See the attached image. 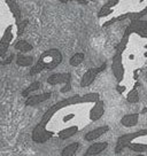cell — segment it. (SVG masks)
Segmentation results:
<instances>
[{
    "label": "cell",
    "instance_id": "obj_1",
    "mask_svg": "<svg viewBox=\"0 0 147 156\" xmlns=\"http://www.w3.org/2000/svg\"><path fill=\"white\" fill-rule=\"evenodd\" d=\"M100 100L99 93L75 94L54 103L45 112L40 122L32 131V140L36 144H45L53 136L67 140L97 122L93 106Z\"/></svg>",
    "mask_w": 147,
    "mask_h": 156
},
{
    "label": "cell",
    "instance_id": "obj_2",
    "mask_svg": "<svg viewBox=\"0 0 147 156\" xmlns=\"http://www.w3.org/2000/svg\"><path fill=\"white\" fill-rule=\"evenodd\" d=\"M62 60H63V56H62V53L60 52L59 49H47V51H45L44 53H41L38 61L32 66V68L30 69V76L38 75V73L44 71V70L55 69L61 64Z\"/></svg>",
    "mask_w": 147,
    "mask_h": 156
},
{
    "label": "cell",
    "instance_id": "obj_3",
    "mask_svg": "<svg viewBox=\"0 0 147 156\" xmlns=\"http://www.w3.org/2000/svg\"><path fill=\"white\" fill-rule=\"evenodd\" d=\"M147 136V129H142V130H139V131L130 132V133H127V134H123V136H121L117 139L116 147H115V153L118 154L124 148H127V146L129 144H131L134 140H138L139 138H142V136Z\"/></svg>",
    "mask_w": 147,
    "mask_h": 156
},
{
    "label": "cell",
    "instance_id": "obj_4",
    "mask_svg": "<svg viewBox=\"0 0 147 156\" xmlns=\"http://www.w3.org/2000/svg\"><path fill=\"white\" fill-rule=\"evenodd\" d=\"M71 73H53L48 78H47V83L49 85H60L62 84L64 85L63 87L61 88V93H67L71 90Z\"/></svg>",
    "mask_w": 147,
    "mask_h": 156
},
{
    "label": "cell",
    "instance_id": "obj_5",
    "mask_svg": "<svg viewBox=\"0 0 147 156\" xmlns=\"http://www.w3.org/2000/svg\"><path fill=\"white\" fill-rule=\"evenodd\" d=\"M13 25L7 27L6 31L4 32L2 37L0 39V58H5L7 51L9 48L10 44H12V40L14 39V34H13Z\"/></svg>",
    "mask_w": 147,
    "mask_h": 156
},
{
    "label": "cell",
    "instance_id": "obj_6",
    "mask_svg": "<svg viewBox=\"0 0 147 156\" xmlns=\"http://www.w3.org/2000/svg\"><path fill=\"white\" fill-rule=\"evenodd\" d=\"M106 66H107V64L103 63L102 66H100L99 68L88 69V71L83 75L82 79H81V86H82V87H88V86H90V85L95 80V78H97V76H98L99 73L105 70Z\"/></svg>",
    "mask_w": 147,
    "mask_h": 156
},
{
    "label": "cell",
    "instance_id": "obj_7",
    "mask_svg": "<svg viewBox=\"0 0 147 156\" xmlns=\"http://www.w3.org/2000/svg\"><path fill=\"white\" fill-rule=\"evenodd\" d=\"M127 34H139L142 38H147V22L146 21H132L129 28L125 31Z\"/></svg>",
    "mask_w": 147,
    "mask_h": 156
},
{
    "label": "cell",
    "instance_id": "obj_8",
    "mask_svg": "<svg viewBox=\"0 0 147 156\" xmlns=\"http://www.w3.org/2000/svg\"><path fill=\"white\" fill-rule=\"evenodd\" d=\"M112 70L117 83H120L124 77V67H123V61H122V53L116 52L114 55L113 62H112Z\"/></svg>",
    "mask_w": 147,
    "mask_h": 156
},
{
    "label": "cell",
    "instance_id": "obj_9",
    "mask_svg": "<svg viewBox=\"0 0 147 156\" xmlns=\"http://www.w3.org/2000/svg\"><path fill=\"white\" fill-rule=\"evenodd\" d=\"M108 131H109V126H108V125H102V126L95 127L93 130L86 132L85 136H84V139H85L86 141H94V140L99 139L100 136H103V134Z\"/></svg>",
    "mask_w": 147,
    "mask_h": 156
},
{
    "label": "cell",
    "instance_id": "obj_10",
    "mask_svg": "<svg viewBox=\"0 0 147 156\" xmlns=\"http://www.w3.org/2000/svg\"><path fill=\"white\" fill-rule=\"evenodd\" d=\"M108 147L107 141H99V142H93L91 146L88 147L86 151L84 153V156H94L98 155L100 153H102L103 151H106Z\"/></svg>",
    "mask_w": 147,
    "mask_h": 156
},
{
    "label": "cell",
    "instance_id": "obj_11",
    "mask_svg": "<svg viewBox=\"0 0 147 156\" xmlns=\"http://www.w3.org/2000/svg\"><path fill=\"white\" fill-rule=\"evenodd\" d=\"M51 97H52L51 92L41 93V94H37V95H30L25 100V106H37V105L48 100Z\"/></svg>",
    "mask_w": 147,
    "mask_h": 156
},
{
    "label": "cell",
    "instance_id": "obj_12",
    "mask_svg": "<svg viewBox=\"0 0 147 156\" xmlns=\"http://www.w3.org/2000/svg\"><path fill=\"white\" fill-rule=\"evenodd\" d=\"M139 121V114L134 112V114H127L121 118V125L124 127H132L136 126Z\"/></svg>",
    "mask_w": 147,
    "mask_h": 156
},
{
    "label": "cell",
    "instance_id": "obj_13",
    "mask_svg": "<svg viewBox=\"0 0 147 156\" xmlns=\"http://www.w3.org/2000/svg\"><path fill=\"white\" fill-rule=\"evenodd\" d=\"M6 4L9 7L10 12H12V14L14 16L15 23L19 24L21 21H22V14H21V9L19 4L16 1H14V0H6Z\"/></svg>",
    "mask_w": 147,
    "mask_h": 156
},
{
    "label": "cell",
    "instance_id": "obj_14",
    "mask_svg": "<svg viewBox=\"0 0 147 156\" xmlns=\"http://www.w3.org/2000/svg\"><path fill=\"white\" fill-rule=\"evenodd\" d=\"M14 47L15 49H17L19 52H21V54H24V53H28L30 51H32V45L28 43L27 40L24 39H20V40H17L16 43L14 44Z\"/></svg>",
    "mask_w": 147,
    "mask_h": 156
},
{
    "label": "cell",
    "instance_id": "obj_15",
    "mask_svg": "<svg viewBox=\"0 0 147 156\" xmlns=\"http://www.w3.org/2000/svg\"><path fill=\"white\" fill-rule=\"evenodd\" d=\"M16 64L19 67H32L34 66V58L27 56L24 54H19L16 56Z\"/></svg>",
    "mask_w": 147,
    "mask_h": 156
},
{
    "label": "cell",
    "instance_id": "obj_16",
    "mask_svg": "<svg viewBox=\"0 0 147 156\" xmlns=\"http://www.w3.org/2000/svg\"><path fill=\"white\" fill-rule=\"evenodd\" d=\"M79 148V142L75 141L69 144L68 146H66L61 151V156H74Z\"/></svg>",
    "mask_w": 147,
    "mask_h": 156
},
{
    "label": "cell",
    "instance_id": "obj_17",
    "mask_svg": "<svg viewBox=\"0 0 147 156\" xmlns=\"http://www.w3.org/2000/svg\"><path fill=\"white\" fill-rule=\"evenodd\" d=\"M127 148L130 151H137V153H146L147 151V142H132L130 145H127Z\"/></svg>",
    "mask_w": 147,
    "mask_h": 156
},
{
    "label": "cell",
    "instance_id": "obj_18",
    "mask_svg": "<svg viewBox=\"0 0 147 156\" xmlns=\"http://www.w3.org/2000/svg\"><path fill=\"white\" fill-rule=\"evenodd\" d=\"M139 100H140V98H139V92H138V84H136L127 94V101L129 103H138Z\"/></svg>",
    "mask_w": 147,
    "mask_h": 156
},
{
    "label": "cell",
    "instance_id": "obj_19",
    "mask_svg": "<svg viewBox=\"0 0 147 156\" xmlns=\"http://www.w3.org/2000/svg\"><path fill=\"white\" fill-rule=\"evenodd\" d=\"M84 58H85L84 53H76L70 58L69 63H70V66H73V67H78L79 64L84 61Z\"/></svg>",
    "mask_w": 147,
    "mask_h": 156
},
{
    "label": "cell",
    "instance_id": "obj_20",
    "mask_svg": "<svg viewBox=\"0 0 147 156\" xmlns=\"http://www.w3.org/2000/svg\"><path fill=\"white\" fill-rule=\"evenodd\" d=\"M40 87V82H34L32 84H30L28 87L25 88V90H23V92H22V95L24 98H28L31 95V93L34 92V91H37V90H39Z\"/></svg>",
    "mask_w": 147,
    "mask_h": 156
},
{
    "label": "cell",
    "instance_id": "obj_21",
    "mask_svg": "<svg viewBox=\"0 0 147 156\" xmlns=\"http://www.w3.org/2000/svg\"><path fill=\"white\" fill-rule=\"evenodd\" d=\"M27 25H28V20H23V21H21L19 24H16V27H17V34L19 36L23 34V31H24Z\"/></svg>",
    "mask_w": 147,
    "mask_h": 156
},
{
    "label": "cell",
    "instance_id": "obj_22",
    "mask_svg": "<svg viewBox=\"0 0 147 156\" xmlns=\"http://www.w3.org/2000/svg\"><path fill=\"white\" fill-rule=\"evenodd\" d=\"M140 114H147V105H146V107L142 110V112H140Z\"/></svg>",
    "mask_w": 147,
    "mask_h": 156
},
{
    "label": "cell",
    "instance_id": "obj_23",
    "mask_svg": "<svg viewBox=\"0 0 147 156\" xmlns=\"http://www.w3.org/2000/svg\"><path fill=\"white\" fill-rule=\"evenodd\" d=\"M137 156H146V155H144V154H139V155H137Z\"/></svg>",
    "mask_w": 147,
    "mask_h": 156
},
{
    "label": "cell",
    "instance_id": "obj_24",
    "mask_svg": "<svg viewBox=\"0 0 147 156\" xmlns=\"http://www.w3.org/2000/svg\"><path fill=\"white\" fill-rule=\"evenodd\" d=\"M146 77H147V73H146Z\"/></svg>",
    "mask_w": 147,
    "mask_h": 156
}]
</instances>
